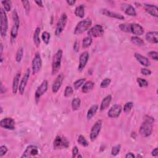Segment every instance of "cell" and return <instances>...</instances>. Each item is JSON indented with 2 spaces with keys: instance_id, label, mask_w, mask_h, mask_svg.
<instances>
[{
  "instance_id": "6da1fadb",
  "label": "cell",
  "mask_w": 158,
  "mask_h": 158,
  "mask_svg": "<svg viewBox=\"0 0 158 158\" xmlns=\"http://www.w3.org/2000/svg\"><path fill=\"white\" fill-rule=\"evenodd\" d=\"M154 122V119L153 117L149 116L144 117V122L141 125L139 130V134L141 137H148L151 135Z\"/></svg>"
},
{
  "instance_id": "7a4b0ae2",
  "label": "cell",
  "mask_w": 158,
  "mask_h": 158,
  "mask_svg": "<svg viewBox=\"0 0 158 158\" xmlns=\"http://www.w3.org/2000/svg\"><path fill=\"white\" fill-rule=\"evenodd\" d=\"M63 52L61 49H59L54 55L52 62V75H54L59 71L61 65V61Z\"/></svg>"
},
{
  "instance_id": "3957f363",
  "label": "cell",
  "mask_w": 158,
  "mask_h": 158,
  "mask_svg": "<svg viewBox=\"0 0 158 158\" xmlns=\"http://www.w3.org/2000/svg\"><path fill=\"white\" fill-rule=\"evenodd\" d=\"M91 24H92V22L90 19H85L80 21L76 25L73 33L76 35L82 34L83 32L89 30L91 26Z\"/></svg>"
},
{
  "instance_id": "277c9868",
  "label": "cell",
  "mask_w": 158,
  "mask_h": 158,
  "mask_svg": "<svg viewBox=\"0 0 158 158\" xmlns=\"http://www.w3.org/2000/svg\"><path fill=\"white\" fill-rule=\"evenodd\" d=\"M0 19H1V29L0 33L3 38H5L7 35V32L8 29V20L6 11L3 8H1V15H0Z\"/></svg>"
},
{
  "instance_id": "5b68a950",
  "label": "cell",
  "mask_w": 158,
  "mask_h": 158,
  "mask_svg": "<svg viewBox=\"0 0 158 158\" xmlns=\"http://www.w3.org/2000/svg\"><path fill=\"white\" fill-rule=\"evenodd\" d=\"M13 25L11 31V36L13 40H15L17 36L18 31H19L20 20L18 14L16 10H14L13 12Z\"/></svg>"
},
{
  "instance_id": "8992f818",
  "label": "cell",
  "mask_w": 158,
  "mask_h": 158,
  "mask_svg": "<svg viewBox=\"0 0 158 158\" xmlns=\"http://www.w3.org/2000/svg\"><path fill=\"white\" fill-rule=\"evenodd\" d=\"M104 34V30L103 27L101 25H96L92 28L89 29L87 32L89 36L91 38H98L101 37Z\"/></svg>"
},
{
  "instance_id": "52a82bcc",
  "label": "cell",
  "mask_w": 158,
  "mask_h": 158,
  "mask_svg": "<svg viewBox=\"0 0 158 158\" xmlns=\"http://www.w3.org/2000/svg\"><path fill=\"white\" fill-rule=\"evenodd\" d=\"M67 22V16L66 14H62L60 19H59L58 22L56 25V30H55L54 34L56 36H59L63 32L65 27V25Z\"/></svg>"
},
{
  "instance_id": "ba28073f",
  "label": "cell",
  "mask_w": 158,
  "mask_h": 158,
  "mask_svg": "<svg viewBox=\"0 0 158 158\" xmlns=\"http://www.w3.org/2000/svg\"><path fill=\"white\" fill-rule=\"evenodd\" d=\"M42 60L41 56L39 53H36L34 59L32 62V74H36L37 73L42 69Z\"/></svg>"
},
{
  "instance_id": "9c48e42d",
  "label": "cell",
  "mask_w": 158,
  "mask_h": 158,
  "mask_svg": "<svg viewBox=\"0 0 158 158\" xmlns=\"http://www.w3.org/2000/svg\"><path fill=\"white\" fill-rule=\"evenodd\" d=\"M53 146L54 149L67 148L69 146V141L65 137L57 136L54 140Z\"/></svg>"
},
{
  "instance_id": "30bf717a",
  "label": "cell",
  "mask_w": 158,
  "mask_h": 158,
  "mask_svg": "<svg viewBox=\"0 0 158 158\" xmlns=\"http://www.w3.org/2000/svg\"><path fill=\"white\" fill-rule=\"evenodd\" d=\"M102 120H98L94 124L92 128L91 129L90 138L91 141H94L97 138L99 134L100 133L102 127Z\"/></svg>"
},
{
  "instance_id": "8fae6325",
  "label": "cell",
  "mask_w": 158,
  "mask_h": 158,
  "mask_svg": "<svg viewBox=\"0 0 158 158\" xmlns=\"http://www.w3.org/2000/svg\"><path fill=\"white\" fill-rule=\"evenodd\" d=\"M48 82L46 80H43L35 91V98L36 102H38L40 98L46 92V91L48 90Z\"/></svg>"
},
{
  "instance_id": "7c38bea8",
  "label": "cell",
  "mask_w": 158,
  "mask_h": 158,
  "mask_svg": "<svg viewBox=\"0 0 158 158\" xmlns=\"http://www.w3.org/2000/svg\"><path fill=\"white\" fill-rule=\"evenodd\" d=\"M30 69L28 68L26 70V71H25L22 79L19 84V92L21 95H22L24 93L25 88L27 87V84L28 81V79L30 78Z\"/></svg>"
},
{
  "instance_id": "4fadbf2b",
  "label": "cell",
  "mask_w": 158,
  "mask_h": 158,
  "mask_svg": "<svg viewBox=\"0 0 158 158\" xmlns=\"http://www.w3.org/2000/svg\"><path fill=\"white\" fill-rule=\"evenodd\" d=\"M15 120L11 117H6L0 121L1 127L7 130H14L15 128Z\"/></svg>"
},
{
  "instance_id": "5bb4252c",
  "label": "cell",
  "mask_w": 158,
  "mask_h": 158,
  "mask_svg": "<svg viewBox=\"0 0 158 158\" xmlns=\"http://www.w3.org/2000/svg\"><path fill=\"white\" fill-rule=\"evenodd\" d=\"M38 154V149L35 145H29L25 149L21 157H29L32 156H35Z\"/></svg>"
},
{
  "instance_id": "9a60e30c",
  "label": "cell",
  "mask_w": 158,
  "mask_h": 158,
  "mask_svg": "<svg viewBox=\"0 0 158 158\" xmlns=\"http://www.w3.org/2000/svg\"><path fill=\"white\" fill-rule=\"evenodd\" d=\"M89 59V53L88 51H84L80 54L79 58V64L78 69L80 72L83 71V69L85 67Z\"/></svg>"
},
{
  "instance_id": "2e32d148",
  "label": "cell",
  "mask_w": 158,
  "mask_h": 158,
  "mask_svg": "<svg viewBox=\"0 0 158 158\" xmlns=\"http://www.w3.org/2000/svg\"><path fill=\"white\" fill-rule=\"evenodd\" d=\"M122 106L119 104H115L112 106L109 110L108 115L110 118H117L122 112Z\"/></svg>"
},
{
  "instance_id": "e0dca14e",
  "label": "cell",
  "mask_w": 158,
  "mask_h": 158,
  "mask_svg": "<svg viewBox=\"0 0 158 158\" xmlns=\"http://www.w3.org/2000/svg\"><path fill=\"white\" fill-rule=\"evenodd\" d=\"M101 13L102 15H104L107 17H111V18H114V19L123 20L125 19V17L121 14L117 13L113 11H111L107 9H102L101 10Z\"/></svg>"
},
{
  "instance_id": "ac0fdd59",
  "label": "cell",
  "mask_w": 158,
  "mask_h": 158,
  "mask_svg": "<svg viewBox=\"0 0 158 158\" xmlns=\"http://www.w3.org/2000/svg\"><path fill=\"white\" fill-rule=\"evenodd\" d=\"M64 76L62 73H61V74L58 75L56 79L54 81L52 86V91L54 93H56L59 90L62 85V83L64 81Z\"/></svg>"
},
{
  "instance_id": "d6986e66",
  "label": "cell",
  "mask_w": 158,
  "mask_h": 158,
  "mask_svg": "<svg viewBox=\"0 0 158 158\" xmlns=\"http://www.w3.org/2000/svg\"><path fill=\"white\" fill-rule=\"evenodd\" d=\"M130 32L136 36H141L144 34V29L139 24H130Z\"/></svg>"
},
{
  "instance_id": "ffe728a7",
  "label": "cell",
  "mask_w": 158,
  "mask_h": 158,
  "mask_svg": "<svg viewBox=\"0 0 158 158\" xmlns=\"http://www.w3.org/2000/svg\"><path fill=\"white\" fill-rule=\"evenodd\" d=\"M134 56L136 58V59L139 62V64L141 65L145 66V67H148V66L150 65L151 62L146 57L142 56L141 54L135 53L134 54Z\"/></svg>"
},
{
  "instance_id": "44dd1931",
  "label": "cell",
  "mask_w": 158,
  "mask_h": 158,
  "mask_svg": "<svg viewBox=\"0 0 158 158\" xmlns=\"http://www.w3.org/2000/svg\"><path fill=\"white\" fill-rule=\"evenodd\" d=\"M145 9L146 11L148 14H149L151 16L155 17H158V8L157 6L151 4H145Z\"/></svg>"
},
{
  "instance_id": "7402d4cb",
  "label": "cell",
  "mask_w": 158,
  "mask_h": 158,
  "mask_svg": "<svg viewBox=\"0 0 158 158\" xmlns=\"http://www.w3.org/2000/svg\"><path fill=\"white\" fill-rule=\"evenodd\" d=\"M158 33L156 31H151L148 32L146 35V40L147 41L151 43L157 44L158 43V38H157Z\"/></svg>"
},
{
  "instance_id": "603a6c76",
  "label": "cell",
  "mask_w": 158,
  "mask_h": 158,
  "mask_svg": "<svg viewBox=\"0 0 158 158\" xmlns=\"http://www.w3.org/2000/svg\"><path fill=\"white\" fill-rule=\"evenodd\" d=\"M20 78V73H17L14 76L13 82V92L14 94H16L17 90H19V80Z\"/></svg>"
},
{
  "instance_id": "cb8c5ba5",
  "label": "cell",
  "mask_w": 158,
  "mask_h": 158,
  "mask_svg": "<svg viewBox=\"0 0 158 158\" xmlns=\"http://www.w3.org/2000/svg\"><path fill=\"white\" fill-rule=\"evenodd\" d=\"M112 100V96L111 95H109L108 96H106L103 100H102L101 106H100V110L101 111H104L106 109H107L109 106L110 105Z\"/></svg>"
},
{
  "instance_id": "d4e9b609",
  "label": "cell",
  "mask_w": 158,
  "mask_h": 158,
  "mask_svg": "<svg viewBox=\"0 0 158 158\" xmlns=\"http://www.w3.org/2000/svg\"><path fill=\"white\" fill-rule=\"evenodd\" d=\"M95 83L91 81H88L83 84L82 88V91L83 93H88L93 89Z\"/></svg>"
},
{
  "instance_id": "484cf974",
  "label": "cell",
  "mask_w": 158,
  "mask_h": 158,
  "mask_svg": "<svg viewBox=\"0 0 158 158\" xmlns=\"http://www.w3.org/2000/svg\"><path fill=\"white\" fill-rule=\"evenodd\" d=\"M85 8L83 5H80L76 7L75 10V14L77 17L80 18H83L85 16Z\"/></svg>"
},
{
  "instance_id": "4316f807",
  "label": "cell",
  "mask_w": 158,
  "mask_h": 158,
  "mask_svg": "<svg viewBox=\"0 0 158 158\" xmlns=\"http://www.w3.org/2000/svg\"><path fill=\"white\" fill-rule=\"evenodd\" d=\"M98 109V106L97 104H94L91 106L90 108L89 109V111L87 112V117L88 120H90L95 114H96Z\"/></svg>"
},
{
  "instance_id": "83f0119b",
  "label": "cell",
  "mask_w": 158,
  "mask_h": 158,
  "mask_svg": "<svg viewBox=\"0 0 158 158\" xmlns=\"http://www.w3.org/2000/svg\"><path fill=\"white\" fill-rule=\"evenodd\" d=\"M40 27H36L34 34V43L36 47H39L40 45Z\"/></svg>"
},
{
  "instance_id": "f1b7e54d",
  "label": "cell",
  "mask_w": 158,
  "mask_h": 158,
  "mask_svg": "<svg viewBox=\"0 0 158 158\" xmlns=\"http://www.w3.org/2000/svg\"><path fill=\"white\" fill-rule=\"evenodd\" d=\"M125 13L127 14V15L132 17H135L137 16V13H136L135 8L133 6L130 5H128L126 9H125Z\"/></svg>"
},
{
  "instance_id": "f546056e",
  "label": "cell",
  "mask_w": 158,
  "mask_h": 158,
  "mask_svg": "<svg viewBox=\"0 0 158 158\" xmlns=\"http://www.w3.org/2000/svg\"><path fill=\"white\" fill-rule=\"evenodd\" d=\"M81 105V100L80 98H75L73 99L72 102H71V106H72V109L73 111H77L79 109Z\"/></svg>"
},
{
  "instance_id": "4dcf8cb0",
  "label": "cell",
  "mask_w": 158,
  "mask_h": 158,
  "mask_svg": "<svg viewBox=\"0 0 158 158\" xmlns=\"http://www.w3.org/2000/svg\"><path fill=\"white\" fill-rule=\"evenodd\" d=\"M131 42L132 43L134 44L135 45H137V46H143L144 45L145 42L143 40L140 38L139 37L137 36H132L131 37Z\"/></svg>"
},
{
  "instance_id": "1f68e13d",
  "label": "cell",
  "mask_w": 158,
  "mask_h": 158,
  "mask_svg": "<svg viewBox=\"0 0 158 158\" xmlns=\"http://www.w3.org/2000/svg\"><path fill=\"white\" fill-rule=\"evenodd\" d=\"M92 42V38L90 37V36H87V37L84 38L83 40V47L84 48H87L91 46Z\"/></svg>"
},
{
  "instance_id": "d6a6232c",
  "label": "cell",
  "mask_w": 158,
  "mask_h": 158,
  "mask_svg": "<svg viewBox=\"0 0 158 158\" xmlns=\"http://www.w3.org/2000/svg\"><path fill=\"white\" fill-rule=\"evenodd\" d=\"M23 54H24V50L23 48H20L17 50L16 55V61L18 63L21 62L22 59L23 58Z\"/></svg>"
},
{
  "instance_id": "836d02e7",
  "label": "cell",
  "mask_w": 158,
  "mask_h": 158,
  "mask_svg": "<svg viewBox=\"0 0 158 158\" xmlns=\"http://www.w3.org/2000/svg\"><path fill=\"white\" fill-rule=\"evenodd\" d=\"M50 37L51 35L50 33H48V32H43V34L42 35V39L43 40V42L45 43L46 45H48L50 43Z\"/></svg>"
},
{
  "instance_id": "e575fe53",
  "label": "cell",
  "mask_w": 158,
  "mask_h": 158,
  "mask_svg": "<svg viewBox=\"0 0 158 158\" xmlns=\"http://www.w3.org/2000/svg\"><path fill=\"white\" fill-rule=\"evenodd\" d=\"M86 79H80L76 80V81L73 83V88H74L75 90H78L79 89V88L81 87V86L83 85V83H85Z\"/></svg>"
},
{
  "instance_id": "d590c367",
  "label": "cell",
  "mask_w": 158,
  "mask_h": 158,
  "mask_svg": "<svg viewBox=\"0 0 158 158\" xmlns=\"http://www.w3.org/2000/svg\"><path fill=\"white\" fill-rule=\"evenodd\" d=\"M2 5L6 12H9L11 9L12 2L11 1H2Z\"/></svg>"
},
{
  "instance_id": "8d00e7d4",
  "label": "cell",
  "mask_w": 158,
  "mask_h": 158,
  "mask_svg": "<svg viewBox=\"0 0 158 158\" xmlns=\"http://www.w3.org/2000/svg\"><path fill=\"white\" fill-rule=\"evenodd\" d=\"M77 141H78V143L80 145H81L82 146H83L84 147H87L89 146V143H88L86 138H85V137H83V136L82 135H80L78 137V139H77Z\"/></svg>"
},
{
  "instance_id": "74e56055",
  "label": "cell",
  "mask_w": 158,
  "mask_h": 158,
  "mask_svg": "<svg viewBox=\"0 0 158 158\" xmlns=\"http://www.w3.org/2000/svg\"><path fill=\"white\" fill-rule=\"evenodd\" d=\"M119 27L121 31L126 33H130V24H122L119 25Z\"/></svg>"
},
{
  "instance_id": "f35d334b",
  "label": "cell",
  "mask_w": 158,
  "mask_h": 158,
  "mask_svg": "<svg viewBox=\"0 0 158 158\" xmlns=\"http://www.w3.org/2000/svg\"><path fill=\"white\" fill-rule=\"evenodd\" d=\"M22 3L24 8L25 10V13H26L27 15H28L29 13H30V3H29L28 1H26V0H25V1H22Z\"/></svg>"
},
{
  "instance_id": "ab89813d",
  "label": "cell",
  "mask_w": 158,
  "mask_h": 158,
  "mask_svg": "<svg viewBox=\"0 0 158 158\" xmlns=\"http://www.w3.org/2000/svg\"><path fill=\"white\" fill-rule=\"evenodd\" d=\"M134 106V103L132 102H128L124 106V111L125 113H128L131 111V110Z\"/></svg>"
},
{
  "instance_id": "60d3db41",
  "label": "cell",
  "mask_w": 158,
  "mask_h": 158,
  "mask_svg": "<svg viewBox=\"0 0 158 158\" xmlns=\"http://www.w3.org/2000/svg\"><path fill=\"white\" fill-rule=\"evenodd\" d=\"M121 149L120 145H117L114 146H113L111 149V154L112 156H117L120 153V151Z\"/></svg>"
},
{
  "instance_id": "b9f144b4",
  "label": "cell",
  "mask_w": 158,
  "mask_h": 158,
  "mask_svg": "<svg viewBox=\"0 0 158 158\" xmlns=\"http://www.w3.org/2000/svg\"><path fill=\"white\" fill-rule=\"evenodd\" d=\"M111 82V79L106 78L101 82V83L100 84V87L101 88V89H106V88H107L110 85Z\"/></svg>"
},
{
  "instance_id": "7bdbcfd3",
  "label": "cell",
  "mask_w": 158,
  "mask_h": 158,
  "mask_svg": "<svg viewBox=\"0 0 158 158\" xmlns=\"http://www.w3.org/2000/svg\"><path fill=\"white\" fill-rule=\"evenodd\" d=\"M137 82L140 87H146L148 86V82L145 79H143L142 78H138L137 79Z\"/></svg>"
},
{
  "instance_id": "ee69618b",
  "label": "cell",
  "mask_w": 158,
  "mask_h": 158,
  "mask_svg": "<svg viewBox=\"0 0 158 158\" xmlns=\"http://www.w3.org/2000/svg\"><path fill=\"white\" fill-rule=\"evenodd\" d=\"M73 89L72 87L71 86H67L66 87L65 91H64V97H69L73 94Z\"/></svg>"
},
{
  "instance_id": "f6af8a7d",
  "label": "cell",
  "mask_w": 158,
  "mask_h": 158,
  "mask_svg": "<svg viewBox=\"0 0 158 158\" xmlns=\"http://www.w3.org/2000/svg\"><path fill=\"white\" fill-rule=\"evenodd\" d=\"M148 56L151 58L152 59L157 61H158V58H157V52L156 51H150L148 53Z\"/></svg>"
},
{
  "instance_id": "bcb514c9",
  "label": "cell",
  "mask_w": 158,
  "mask_h": 158,
  "mask_svg": "<svg viewBox=\"0 0 158 158\" xmlns=\"http://www.w3.org/2000/svg\"><path fill=\"white\" fill-rule=\"evenodd\" d=\"M8 152V148L5 145L0 146V157H3Z\"/></svg>"
},
{
  "instance_id": "7dc6e473",
  "label": "cell",
  "mask_w": 158,
  "mask_h": 158,
  "mask_svg": "<svg viewBox=\"0 0 158 158\" xmlns=\"http://www.w3.org/2000/svg\"><path fill=\"white\" fill-rule=\"evenodd\" d=\"M141 74H143V75L148 76L151 74V71L149 69L143 68L141 69Z\"/></svg>"
},
{
  "instance_id": "c3c4849f",
  "label": "cell",
  "mask_w": 158,
  "mask_h": 158,
  "mask_svg": "<svg viewBox=\"0 0 158 158\" xmlns=\"http://www.w3.org/2000/svg\"><path fill=\"white\" fill-rule=\"evenodd\" d=\"M72 157L73 158L77 157V156L78 155V154H79V149H78V148H77V146L73 147L72 151Z\"/></svg>"
},
{
  "instance_id": "681fc988",
  "label": "cell",
  "mask_w": 158,
  "mask_h": 158,
  "mask_svg": "<svg viewBox=\"0 0 158 158\" xmlns=\"http://www.w3.org/2000/svg\"><path fill=\"white\" fill-rule=\"evenodd\" d=\"M80 49V43L79 42L78 40H76L73 44V50H74L75 52H79Z\"/></svg>"
},
{
  "instance_id": "f907efd6",
  "label": "cell",
  "mask_w": 158,
  "mask_h": 158,
  "mask_svg": "<svg viewBox=\"0 0 158 158\" xmlns=\"http://www.w3.org/2000/svg\"><path fill=\"white\" fill-rule=\"evenodd\" d=\"M151 155L153 157H157L158 156V148H154L151 152Z\"/></svg>"
},
{
  "instance_id": "816d5d0a",
  "label": "cell",
  "mask_w": 158,
  "mask_h": 158,
  "mask_svg": "<svg viewBox=\"0 0 158 158\" xmlns=\"http://www.w3.org/2000/svg\"><path fill=\"white\" fill-rule=\"evenodd\" d=\"M135 156L134 155V154L131 152L127 153V154L126 155V158H135Z\"/></svg>"
},
{
  "instance_id": "f5cc1de1",
  "label": "cell",
  "mask_w": 158,
  "mask_h": 158,
  "mask_svg": "<svg viewBox=\"0 0 158 158\" xmlns=\"http://www.w3.org/2000/svg\"><path fill=\"white\" fill-rule=\"evenodd\" d=\"M66 3H67L70 6H73L75 4L76 1H73V0H67V1H66Z\"/></svg>"
},
{
  "instance_id": "db71d44e",
  "label": "cell",
  "mask_w": 158,
  "mask_h": 158,
  "mask_svg": "<svg viewBox=\"0 0 158 158\" xmlns=\"http://www.w3.org/2000/svg\"><path fill=\"white\" fill-rule=\"evenodd\" d=\"M35 3L39 7H41V8H43L44 6L43 4V2L42 1H35Z\"/></svg>"
},
{
  "instance_id": "11a10c76",
  "label": "cell",
  "mask_w": 158,
  "mask_h": 158,
  "mask_svg": "<svg viewBox=\"0 0 158 158\" xmlns=\"http://www.w3.org/2000/svg\"><path fill=\"white\" fill-rule=\"evenodd\" d=\"M4 93H5V87H4L3 85V83H1V93L3 94Z\"/></svg>"
},
{
  "instance_id": "9f6ffc18",
  "label": "cell",
  "mask_w": 158,
  "mask_h": 158,
  "mask_svg": "<svg viewBox=\"0 0 158 158\" xmlns=\"http://www.w3.org/2000/svg\"><path fill=\"white\" fill-rule=\"evenodd\" d=\"M3 51V44L1 43V56H2Z\"/></svg>"
},
{
  "instance_id": "6f0895ef",
  "label": "cell",
  "mask_w": 158,
  "mask_h": 158,
  "mask_svg": "<svg viewBox=\"0 0 158 158\" xmlns=\"http://www.w3.org/2000/svg\"><path fill=\"white\" fill-rule=\"evenodd\" d=\"M77 157H82V156L81 155H77Z\"/></svg>"
},
{
  "instance_id": "680465c9",
  "label": "cell",
  "mask_w": 158,
  "mask_h": 158,
  "mask_svg": "<svg viewBox=\"0 0 158 158\" xmlns=\"http://www.w3.org/2000/svg\"><path fill=\"white\" fill-rule=\"evenodd\" d=\"M1 114H2L3 113V108L2 107H1Z\"/></svg>"
},
{
  "instance_id": "91938a15",
  "label": "cell",
  "mask_w": 158,
  "mask_h": 158,
  "mask_svg": "<svg viewBox=\"0 0 158 158\" xmlns=\"http://www.w3.org/2000/svg\"><path fill=\"white\" fill-rule=\"evenodd\" d=\"M137 157H142V156H140V155H138L137 156Z\"/></svg>"
}]
</instances>
